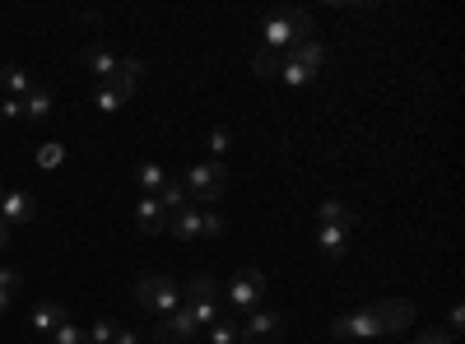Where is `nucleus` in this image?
I'll return each mask as SVG.
<instances>
[{
    "label": "nucleus",
    "instance_id": "nucleus-1",
    "mask_svg": "<svg viewBox=\"0 0 465 344\" xmlns=\"http://www.w3.org/2000/svg\"><path fill=\"white\" fill-rule=\"evenodd\" d=\"M312 37V15L307 10H280V15H270L265 24H261V43H265V52H289V47H298V43H307Z\"/></svg>",
    "mask_w": 465,
    "mask_h": 344
},
{
    "label": "nucleus",
    "instance_id": "nucleus-2",
    "mask_svg": "<svg viewBox=\"0 0 465 344\" xmlns=\"http://www.w3.org/2000/svg\"><path fill=\"white\" fill-rule=\"evenodd\" d=\"M131 302L144 312V317H173L177 308H182V289H177V280H168V275H144L140 284H135V293H131Z\"/></svg>",
    "mask_w": 465,
    "mask_h": 344
},
{
    "label": "nucleus",
    "instance_id": "nucleus-3",
    "mask_svg": "<svg viewBox=\"0 0 465 344\" xmlns=\"http://www.w3.org/2000/svg\"><path fill=\"white\" fill-rule=\"evenodd\" d=\"M219 298H223V289H219V280H210V275H196L186 284V298H182V308L196 317V326L205 330V326H214L223 312H219Z\"/></svg>",
    "mask_w": 465,
    "mask_h": 344
},
{
    "label": "nucleus",
    "instance_id": "nucleus-4",
    "mask_svg": "<svg viewBox=\"0 0 465 344\" xmlns=\"http://www.w3.org/2000/svg\"><path fill=\"white\" fill-rule=\"evenodd\" d=\"M182 191H186V201L191 196H196V201H219L223 191H228V168L214 163V159H205V163H196V168L182 177Z\"/></svg>",
    "mask_w": 465,
    "mask_h": 344
},
{
    "label": "nucleus",
    "instance_id": "nucleus-5",
    "mask_svg": "<svg viewBox=\"0 0 465 344\" xmlns=\"http://www.w3.org/2000/svg\"><path fill=\"white\" fill-rule=\"evenodd\" d=\"M223 298H228L242 317H247V312H256V308H261V298H265V275H261V270H252V265H242V270L232 275V284L223 289Z\"/></svg>",
    "mask_w": 465,
    "mask_h": 344
},
{
    "label": "nucleus",
    "instance_id": "nucleus-6",
    "mask_svg": "<svg viewBox=\"0 0 465 344\" xmlns=\"http://www.w3.org/2000/svg\"><path fill=\"white\" fill-rule=\"evenodd\" d=\"M284 312H265V308H256V312H247V321H238V335H242V344H280V335H284Z\"/></svg>",
    "mask_w": 465,
    "mask_h": 344
},
{
    "label": "nucleus",
    "instance_id": "nucleus-7",
    "mask_svg": "<svg viewBox=\"0 0 465 344\" xmlns=\"http://www.w3.org/2000/svg\"><path fill=\"white\" fill-rule=\"evenodd\" d=\"M196 335H201V326H196V317H191L186 308H177L173 317H159V321L149 326V339L153 344H191Z\"/></svg>",
    "mask_w": 465,
    "mask_h": 344
},
{
    "label": "nucleus",
    "instance_id": "nucleus-8",
    "mask_svg": "<svg viewBox=\"0 0 465 344\" xmlns=\"http://www.w3.org/2000/svg\"><path fill=\"white\" fill-rule=\"evenodd\" d=\"M377 317H381V335H401V330L414 326V302L386 298V302H377Z\"/></svg>",
    "mask_w": 465,
    "mask_h": 344
},
{
    "label": "nucleus",
    "instance_id": "nucleus-9",
    "mask_svg": "<svg viewBox=\"0 0 465 344\" xmlns=\"http://www.w3.org/2000/svg\"><path fill=\"white\" fill-rule=\"evenodd\" d=\"M135 223H140V233H163V228H168V210L159 205V196H140L135 201Z\"/></svg>",
    "mask_w": 465,
    "mask_h": 344
},
{
    "label": "nucleus",
    "instance_id": "nucleus-10",
    "mask_svg": "<svg viewBox=\"0 0 465 344\" xmlns=\"http://www.w3.org/2000/svg\"><path fill=\"white\" fill-rule=\"evenodd\" d=\"M163 233L177 238V242H196V238H201V210H196V205H186V210L168 214V228H163Z\"/></svg>",
    "mask_w": 465,
    "mask_h": 344
},
{
    "label": "nucleus",
    "instance_id": "nucleus-11",
    "mask_svg": "<svg viewBox=\"0 0 465 344\" xmlns=\"http://www.w3.org/2000/svg\"><path fill=\"white\" fill-rule=\"evenodd\" d=\"M377 335H381L377 308H359V312L344 317V339H377Z\"/></svg>",
    "mask_w": 465,
    "mask_h": 344
},
{
    "label": "nucleus",
    "instance_id": "nucleus-12",
    "mask_svg": "<svg viewBox=\"0 0 465 344\" xmlns=\"http://www.w3.org/2000/svg\"><path fill=\"white\" fill-rule=\"evenodd\" d=\"M140 80H144V65H140V61H122V65H116V74L107 80V89H116V93L131 103L135 89H140Z\"/></svg>",
    "mask_w": 465,
    "mask_h": 344
},
{
    "label": "nucleus",
    "instance_id": "nucleus-13",
    "mask_svg": "<svg viewBox=\"0 0 465 344\" xmlns=\"http://www.w3.org/2000/svg\"><path fill=\"white\" fill-rule=\"evenodd\" d=\"M0 89H5V98H28L37 89V80L24 65H0Z\"/></svg>",
    "mask_w": 465,
    "mask_h": 344
},
{
    "label": "nucleus",
    "instance_id": "nucleus-14",
    "mask_svg": "<svg viewBox=\"0 0 465 344\" xmlns=\"http://www.w3.org/2000/svg\"><path fill=\"white\" fill-rule=\"evenodd\" d=\"M293 65H302V70H312V74H322L326 70V47L322 43H312V37H307V43H298V47H289L284 52Z\"/></svg>",
    "mask_w": 465,
    "mask_h": 344
},
{
    "label": "nucleus",
    "instance_id": "nucleus-15",
    "mask_svg": "<svg viewBox=\"0 0 465 344\" xmlns=\"http://www.w3.org/2000/svg\"><path fill=\"white\" fill-rule=\"evenodd\" d=\"M33 210H37V205H33L28 191H5V205H0V219H5V223L15 228V223H28V219H33Z\"/></svg>",
    "mask_w": 465,
    "mask_h": 344
},
{
    "label": "nucleus",
    "instance_id": "nucleus-16",
    "mask_svg": "<svg viewBox=\"0 0 465 344\" xmlns=\"http://www.w3.org/2000/svg\"><path fill=\"white\" fill-rule=\"evenodd\" d=\"M61 321H70L65 317V308H61V302H37V308H33V317H28V326H33V335H52Z\"/></svg>",
    "mask_w": 465,
    "mask_h": 344
},
{
    "label": "nucleus",
    "instance_id": "nucleus-17",
    "mask_svg": "<svg viewBox=\"0 0 465 344\" xmlns=\"http://www.w3.org/2000/svg\"><path fill=\"white\" fill-rule=\"evenodd\" d=\"M317 247H322V256H326V260H340V256L349 251V228L322 223V228H317Z\"/></svg>",
    "mask_w": 465,
    "mask_h": 344
},
{
    "label": "nucleus",
    "instance_id": "nucleus-18",
    "mask_svg": "<svg viewBox=\"0 0 465 344\" xmlns=\"http://www.w3.org/2000/svg\"><path fill=\"white\" fill-rule=\"evenodd\" d=\"M317 219H322V223H335V228H349V233H354V223H363L354 210H349L344 201H335V196H326V201L317 205Z\"/></svg>",
    "mask_w": 465,
    "mask_h": 344
},
{
    "label": "nucleus",
    "instance_id": "nucleus-19",
    "mask_svg": "<svg viewBox=\"0 0 465 344\" xmlns=\"http://www.w3.org/2000/svg\"><path fill=\"white\" fill-rule=\"evenodd\" d=\"M135 186H140V196H159L168 186V172L159 163H135Z\"/></svg>",
    "mask_w": 465,
    "mask_h": 344
},
{
    "label": "nucleus",
    "instance_id": "nucleus-20",
    "mask_svg": "<svg viewBox=\"0 0 465 344\" xmlns=\"http://www.w3.org/2000/svg\"><path fill=\"white\" fill-rule=\"evenodd\" d=\"M84 65H89V70L98 74V84H107L112 74H116V65H122V61H116V56H112L107 47H89V52H84Z\"/></svg>",
    "mask_w": 465,
    "mask_h": 344
},
{
    "label": "nucleus",
    "instance_id": "nucleus-21",
    "mask_svg": "<svg viewBox=\"0 0 465 344\" xmlns=\"http://www.w3.org/2000/svg\"><path fill=\"white\" fill-rule=\"evenodd\" d=\"M24 117H28V122H47V117H52V89L37 84V89L24 98Z\"/></svg>",
    "mask_w": 465,
    "mask_h": 344
},
{
    "label": "nucleus",
    "instance_id": "nucleus-22",
    "mask_svg": "<svg viewBox=\"0 0 465 344\" xmlns=\"http://www.w3.org/2000/svg\"><path fill=\"white\" fill-rule=\"evenodd\" d=\"M210 344H242V335H238V321H232V317H219L214 326H205L201 330Z\"/></svg>",
    "mask_w": 465,
    "mask_h": 344
},
{
    "label": "nucleus",
    "instance_id": "nucleus-23",
    "mask_svg": "<svg viewBox=\"0 0 465 344\" xmlns=\"http://www.w3.org/2000/svg\"><path fill=\"white\" fill-rule=\"evenodd\" d=\"M280 80H284V84H293V89H307V84H317L322 74H312V70H302V65H293V61L284 56V61H280Z\"/></svg>",
    "mask_w": 465,
    "mask_h": 344
},
{
    "label": "nucleus",
    "instance_id": "nucleus-24",
    "mask_svg": "<svg viewBox=\"0 0 465 344\" xmlns=\"http://www.w3.org/2000/svg\"><path fill=\"white\" fill-rule=\"evenodd\" d=\"M159 205L168 210V214H177V210H186L191 201H186V191H182V182L177 177H168V186L159 191Z\"/></svg>",
    "mask_w": 465,
    "mask_h": 344
},
{
    "label": "nucleus",
    "instance_id": "nucleus-25",
    "mask_svg": "<svg viewBox=\"0 0 465 344\" xmlns=\"http://www.w3.org/2000/svg\"><path fill=\"white\" fill-rule=\"evenodd\" d=\"M94 107H98V112H122L126 98L116 93V89H107V84H98V89H94Z\"/></svg>",
    "mask_w": 465,
    "mask_h": 344
},
{
    "label": "nucleus",
    "instance_id": "nucleus-26",
    "mask_svg": "<svg viewBox=\"0 0 465 344\" xmlns=\"http://www.w3.org/2000/svg\"><path fill=\"white\" fill-rule=\"evenodd\" d=\"M228 144H232V135L223 131V126H214V131H205V149H210V159L219 163L223 154H228Z\"/></svg>",
    "mask_w": 465,
    "mask_h": 344
},
{
    "label": "nucleus",
    "instance_id": "nucleus-27",
    "mask_svg": "<svg viewBox=\"0 0 465 344\" xmlns=\"http://www.w3.org/2000/svg\"><path fill=\"white\" fill-rule=\"evenodd\" d=\"M47 339H52V344H89V335H84L80 326H74V321H61Z\"/></svg>",
    "mask_w": 465,
    "mask_h": 344
},
{
    "label": "nucleus",
    "instance_id": "nucleus-28",
    "mask_svg": "<svg viewBox=\"0 0 465 344\" xmlns=\"http://www.w3.org/2000/svg\"><path fill=\"white\" fill-rule=\"evenodd\" d=\"M280 61H284L280 52H265V47H261V52L252 56V70H256V74H265V80H270V74H280Z\"/></svg>",
    "mask_w": 465,
    "mask_h": 344
},
{
    "label": "nucleus",
    "instance_id": "nucleus-29",
    "mask_svg": "<svg viewBox=\"0 0 465 344\" xmlns=\"http://www.w3.org/2000/svg\"><path fill=\"white\" fill-rule=\"evenodd\" d=\"M116 330H122V326L103 317V321H94V326H89L84 335H89V344H112V339H116Z\"/></svg>",
    "mask_w": 465,
    "mask_h": 344
},
{
    "label": "nucleus",
    "instance_id": "nucleus-30",
    "mask_svg": "<svg viewBox=\"0 0 465 344\" xmlns=\"http://www.w3.org/2000/svg\"><path fill=\"white\" fill-rule=\"evenodd\" d=\"M37 163H43L47 172L61 168V163H65V149H61V144H43V149H37Z\"/></svg>",
    "mask_w": 465,
    "mask_h": 344
},
{
    "label": "nucleus",
    "instance_id": "nucleus-31",
    "mask_svg": "<svg viewBox=\"0 0 465 344\" xmlns=\"http://www.w3.org/2000/svg\"><path fill=\"white\" fill-rule=\"evenodd\" d=\"M19 284H24V275L15 270V265H0V293H10V298H15Z\"/></svg>",
    "mask_w": 465,
    "mask_h": 344
},
{
    "label": "nucleus",
    "instance_id": "nucleus-32",
    "mask_svg": "<svg viewBox=\"0 0 465 344\" xmlns=\"http://www.w3.org/2000/svg\"><path fill=\"white\" fill-rule=\"evenodd\" d=\"M201 238H223V219H219L214 210L201 214Z\"/></svg>",
    "mask_w": 465,
    "mask_h": 344
},
{
    "label": "nucleus",
    "instance_id": "nucleus-33",
    "mask_svg": "<svg viewBox=\"0 0 465 344\" xmlns=\"http://www.w3.org/2000/svg\"><path fill=\"white\" fill-rule=\"evenodd\" d=\"M414 344H456V335H447V330H423V335H414Z\"/></svg>",
    "mask_w": 465,
    "mask_h": 344
},
{
    "label": "nucleus",
    "instance_id": "nucleus-34",
    "mask_svg": "<svg viewBox=\"0 0 465 344\" xmlns=\"http://www.w3.org/2000/svg\"><path fill=\"white\" fill-rule=\"evenodd\" d=\"M0 117L19 122V117H24V98H0Z\"/></svg>",
    "mask_w": 465,
    "mask_h": 344
},
{
    "label": "nucleus",
    "instance_id": "nucleus-35",
    "mask_svg": "<svg viewBox=\"0 0 465 344\" xmlns=\"http://www.w3.org/2000/svg\"><path fill=\"white\" fill-rule=\"evenodd\" d=\"M465 330V312H460V302H456V308L447 312V335H460Z\"/></svg>",
    "mask_w": 465,
    "mask_h": 344
},
{
    "label": "nucleus",
    "instance_id": "nucleus-36",
    "mask_svg": "<svg viewBox=\"0 0 465 344\" xmlns=\"http://www.w3.org/2000/svg\"><path fill=\"white\" fill-rule=\"evenodd\" d=\"M112 344H140V330H126V326H122V330H116V339H112Z\"/></svg>",
    "mask_w": 465,
    "mask_h": 344
},
{
    "label": "nucleus",
    "instance_id": "nucleus-37",
    "mask_svg": "<svg viewBox=\"0 0 465 344\" xmlns=\"http://www.w3.org/2000/svg\"><path fill=\"white\" fill-rule=\"evenodd\" d=\"M5 247H10V223L0 219V251H5Z\"/></svg>",
    "mask_w": 465,
    "mask_h": 344
},
{
    "label": "nucleus",
    "instance_id": "nucleus-38",
    "mask_svg": "<svg viewBox=\"0 0 465 344\" xmlns=\"http://www.w3.org/2000/svg\"><path fill=\"white\" fill-rule=\"evenodd\" d=\"M10 302H15L10 293H0V317H5V312H10Z\"/></svg>",
    "mask_w": 465,
    "mask_h": 344
},
{
    "label": "nucleus",
    "instance_id": "nucleus-39",
    "mask_svg": "<svg viewBox=\"0 0 465 344\" xmlns=\"http://www.w3.org/2000/svg\"><path fill=\"white\" fill-rule=\"evenodd\" d=\"M0 205H5V186H0Z\"/></svg>",
    "mask_w": 465,
    "mask_h": 344
}]
</instances>
